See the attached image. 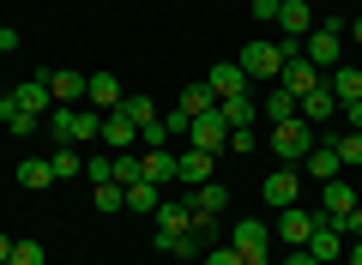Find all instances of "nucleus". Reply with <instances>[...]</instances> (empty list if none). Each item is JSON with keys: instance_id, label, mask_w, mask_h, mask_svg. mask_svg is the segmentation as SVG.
Masks as SVG:
<instances>
[{"instance_id": "f257e3e1", "label": "nucleus", "mask_w": 362, "mask_h": 265, "mask_svg": "<svg viewBox=\"0 0 362 265\" xmlns=\"http://www.w3.org/2000/svg\"><path fill=\"white\" fill-rule=\"evenodd\" d=\"M296 54H302V42H284V37H278V42H266V37H254V42L242 49V61H235V66H242V73L254 78V85H278V73H284V66L296 61Z\"/></svg>"}, {"instance_id": "f03ea898", "label": "nucleus", "mask_w": 362, "mask_h": 265, "mask_svg": "<svg viewBox=\"0 0 362 265\" xmlns=\"http://www.w3.org/2000/svg\"><path fill=\"white\" fill-rule=\"evenodd\" d=\"M338 54H344V18H314V30L302 37V61L308 66H320V73H332L338 66Z\"/></svg>"}, {"instance_id": "7ed1b4c3", "label": "nucleus", "mask_w": 362, "mask_h": 265, "mask_svg": "<svg viewBox=\"0 0 362 265\" xmlns=\"http://www.w3.org/2000/svg\"><path fill=\"white\" fill-rule=\"evenodd\" d=\"M314 139H320V133H314L308 121H272V151H278V163H302V157L314 151Z\"/></svg>"}, {"instance_id": "20e7f679", "label": "nucleus", "mask_w": 362, "mask_h": 265, "mask_svg": "<svg viewBox=\"0 0 362 265\" xmlns=\"http://www.w3.org/2000/svg\"><path fill=\"white\" fill-rule=\"evenodd\" d=\"M187 145H194V151H206V157H218L223 145H230V126H223V114H218V109L199 114V121L187 126Z\"/></svg>"}, {"instance_id": "39448f33", "label": "nucleus", "mask_w": 362, "mask_h": 265, "mask_svg": "<svg viewBox=\"0 0 362 265\" xmlns=\"http://www.w3.org/2000/svg\"><path fill=\"white\" fill-rule=\"evenodd\" d=\"M230 247L242 253V259H259V253H272V229L259 223V217H242V223L230 229Z\"/></svg>"}, {"instance_id": "423d86ee", "label": "nucleus", "mask_w": 362, "mask_h": 265, "mask_svg": "<svg viewBox=\"0 0 362 265\" xmlns=\"http://www.w3.org/2000/svg\"><path fill=\"white\" fill-rule=\"evenodd\" d=\"M13 102H18V109H25V114H37V121H42V114L54 109V90H49V73H30L25 85H13Z\"/></svg>"}, {"instance_id": "0eeeda50", "label": "nucleus", "mask_w": 362, "mask_h": 265, "mask_svg": "<svg viewBox=\"0 0 362 265\" xmlns=\"http://www.w3.org/2000/svg\"><path fill=\"white\" fill-rule=\"evenodd\" d=\"M296 193H302V175H296V169H272V175L259 181V199H266L272 211H284V205H296Z\"/></svg>"}, {"instance_id": "6e6552de", "label": "nucleus", "mask_w": 362, "mask_h": 265, "mask_svg": "<svg viewBox=\"0 0 362 265\" xmlns=\"http://www.w3.org/2000/svg\"><path fill=\"white\" fill-rule=\"evenodd\" d=\"M272 25L284 30V42H302L314 30V6L308 0H278V18H272Z\"/></svg>"}, {"instance_id": "1a4fd4ad", "label": "nucleus", "mask_w": 362, "mask_h": 265, "mask_svg": "<svg viewBox=\"0 0 362 265\" xmlns=\"http://www.w3.org/2000/svg\"><path fill=\"white\" fill-rule=\"evenodd\" d=\"M308 235H314V211L284 205V211H278V241H284V247H308Z\"/></svg>"}, {"instance_id": "9d476101", "label": "nucleus", "mask_w": 362, "mask_h": 265, "mask_svg": "<svg viewBox=\"0 0 362 265\" xmlns=\"http://www.w3.org/2000/svg\"><path fill=\"white\" fill-rule=\"evenodd\" d=\"M302 169H308V181H338V175H344V157H338V145L314 139V151L302 157Z\"/></svg>"}, {"instance_id": "9b49d317", "label": "nucleus", "mask_w": 362, "mask_h": 265, "mask_svg": "<svg viewBox=\"0 0 362 265\" xmlns=\"http://www.w3.org/2000/svg\"><path fill=\"white\" fill-rule=\"evenodd\" d=\"M121 97H127V90H121V78L115 73H90L85 78V102H90V109H121Z\"/></svg>"}, {"instance_id": "f8f14e48", "label": "nucleus", "mask_w": 362, "mask_h": 265, "mask_svg": "<svg viewBox=\"0 0 362 265\" xmlns=\"http://www.w3.org/2000/svg\"><path fill=\"white\" fill-rule=\"evenodd\" d=\"M206 85H211V97L223 102V97H242V90L254 85V78H247V73H242V66H235V61H218V66H211V73H206Z\"/></svg>"}, {"instance_id": "ddd939ff", "label": "nucleus", "mask_w": 362, "mask_h": 265, "mask_svg": "<svg viewBox=\"0 0 362 265\" xmlns=\"http://www.w3.org/2000/svg\"><path fill=\"white\" fill-rule=\"evenodd\" d=\"M296 114H302V121H308V126H326V121H332V114H338V97H332V90H326V78H320V85H314L308 97L296 102Z\"/></svg>"}, {"instance_id": "4468645a", "label": "nucleus", "mask_w": 362, "mask_h": 265, "mask_svg": "<svg viewBox=\"0 0 362 265\" xmlns=\"http://www.w3.org/2000/svg\"><path fill=\"white\" fill-rule=\"evenodd\" d=\"M320 78H326V73H320V66H308V61H302V54H296V61H290V66H284V73H278V85H284V90H290V97H296V102H302V97H308V90H314V85H320Z\"/></svg>"}, {"instance_id": "2eb2a0df", "label": "nucleus", "mask_w": 362, "mask_h": 265, "mask_svg": "<svg viewBox=\"0 0 362 265\" xmlns=\"http://www.w3.org/2000/svg\"><path fill=\"white\" fill-rule=\"evenodd\" d=\"M223 205H230L223 181H199V187L187 193V211H194V217H223Z\"/></svg>"}, {"instance_id": "dca6fc26", "label": "nucleus", "mask_w": 362, "mask_h": 265, "mask_svg": "<svg viewBox=\"0 0 362 265\" xmlns=\"http://www.w3.org/2000/svg\"><path fill=\"white\" fill-rule=\"evenodd\" d=\"M103 145H109V151H133V145H139V126H133L121 109H109L103 114Z\"/></svg>"}, {"instance_id": "f3484780", "label": "nucleus", "mask_w": 362, "mask_h": 265, "mask_svg": "<svg viewBox=\"0 0 362 265\" xmlns=\"http://www.w3.org/2000/svg\"><path fill=\"white\" fill-rule=\"evenodd\" d=\"M175 181H187V187L211 181V157H206V151H194V145H181V151H175Z\"/></svg>"}, {"instance_id": "a211bd4d", "label": "nucleus", "mask_w": 362, "mask_h": 265, "mask_svg": "<svg viewBox=\"0 0 362 265\" xmlns=\"http://www.w3.org/2000/svg\"><path fill=\"white\" fill-rule=\"evenodd\" d=\"M326 90L338 97V109H344V102H356V97H362V66H344V61H338L332 73H326Z\"/></svg>"}, {"instance_id": "6ab92c4d", "label": "nucleus", "mask_w": 362, "mask_h": 265, "mask_svg": "<svg viewBox=\"0 0 362 265\" xmlns=\"http://www.w3.org/2000/svg\"><path fill=\"white\" fill-rule=\"evenodd\" d=\"M49 90H54V102H66V109H85V73H49Z\"/></svg>"}, {"instance_id": "aec40b11", "label": "nucleus", "mask_w": 362, "mask_h": 265, "mask_svg": "<svg viewBox=\"0 0 362 265\" xmlns=\"http://www.w3.org/2000/svg\"><path fill=\"white\" fill-rule=\"evenodd\" d=\"M320 217H344V211H356V187L350 181H320Z\"/></svg>"}, {"instance_id": "412c9836", "label": "nucleus", "mask_w": 362, "mask_h": 265, "mask_svg": "<svg viewBox=\"0 0 362 265\" xmlns=\"http://www.w3.org/2000/svg\"><path fill=\"white\" fill-rule=\"evenodd\" d=\"M157 205H163V187H157V181H133L127 187V211L133 217H157Z\"/></svg>"}, {"instance_id": "4be33fe9", "label": "nucleus", "mask_w": 362, "mask_h": 265, "mask_svg": "<svg viewBox=\"0 0 362 265\" xmlns=\"http://www.w3.org/2000/svg\"><path fill=\"white\" fill-rule=\"evenodd\" d=\"M218 114H223V126H254V121H259V102L242 90V97H223Z\"/></svg>"}, {"instance_id": "5701e85b", "label": "nucleus", "mask_w": 362, "mask_h": 265, "mask_svg": "<svg viewBox=\"0 0 362 265\" xmlns=\"http://www.w3.org/2000/svg\"><path fill=\"white\" fill-rule=\"evenodd\" d=\"M139 169H145V181L169 187V181H175V151H139Z\"/></svg>"}, {"instance_id": "b1692460", "label": "nucleus", "mask_w": 362, "mask_h": 265, "mask_svg": "<svg viewBox=\"0 0 362 265\" xmlns=\"http://www.w3.org/2000/svg\"><path fill=\"white\" fill-rule=\"evenodd\" d=\"M121 114H127L133 126H151V121H163V114H157V102L145 97V90H127V97H121Z\"/></svg>"}, {"instance_id": "393cba45", "label": "nucleus", "mask_w": 362, "mask_h": 265, "mask_svg": "<svg viewBox=\"0 0 362 265\" xmlns=\"http://www.w3.org/2000/svg\"><path fill=\"white\" fill-rule=\"evenodd\" d=\"M90 139H103V109L85 102V109L73 114V145H90Z\"/></svg>"}, {"instance_id": "a878e982", "label": "nucleus", "mask_w": 362, "mask_h": 265, "mask_svg": "<svg viewBox=\"0 0 362 265\" xmlns=\"http://www.w3.org/2000/svg\"><path fill=\"white\" fill-rule=\"evenodd\" d=\"M211 109H218L211 85H187V90H181V114H187V121H199V114H211Z\"/></svg>"}, {"instance_id": "bb28decb", "label": "nucleus", "mask_w": 362, "mask_h": 265, "mask_svg": "<svg viewBox=\"0 0 362 265\" xmlns=\"http://www.w3.org/2000/svg\"><path fill=\"white\" fill-rule=\"evenodd\" d=\"M259 114H266V121H296V97H290L284 85H272V97L259 102Z\"/></svg>"}, {"instance_id": "cd10ccee", "label": "nucleus", "mask_w": 362, "mask_h": 265, "mask_svg": "<svg viewBox=\"0 0 362 265\" xmlns=\"http://www.w3.org/2000/svg\"><path fill=\"white\" fill-rule=\"evenodd\" d=\"M157 229H169V235H181V229H194V211H187V199H181V205H157Z\"/></svg>"}, {"instance_id": "c85d7f7f", "label": "nucleus", "mask_w": 362, "mask_h": 265, "mask_svg": "<svg viewBox=\"0 0 362 265\" xmlns=\"http://www.w3.org/2000/svg\"><path fill=\"white\" fill-rule=\"evenodd\" d=\"M49 169H54V181H78V175H85V157H78L73 145H61V151L49 157Z\"/></svg>"}, {"instance_id": "c756f323", "label": "nucleus", "mask_w": 362, "mask_h": 265, "mask_svg": "<svg viewBox=\"0 0 362 265\" xmlns=\"http://www.w3.org/2000/svg\"><path fill=\"white\" fill-rule=\"evenodd\" d=\"M90 199H97V211H127V187H121V181H97Z\"/></svg>"}, {"instance_id": "7c9ffc66", "label": "nucleus", "mask_w": 362, "mask_h": 265, "mask_svg": "<svg viewBox=\"0 0 362 265\" xmlns=\"http://www.w3.org/2000/svg\"><path fill=\"white\" fill-rule=\"evenodd\" d=\"M18 181H25V187H49V181H54L49 157H25V163H18Z\"/></svg>"}, {"instance_id": "2f4dec72", "label": "nucleus", "mask_w": 362, "mask_h": 265, "mask_svg": "<svg viewBox=\"0 0 362 265\" xmlns=\"http://www.w3.org/2000/svg\"><path fill=\"white\" fill-rule=\"evenodd\" d=\"M332 145H338V157H344V169L362 163V133H332Z\"/></svg>"}, {"instance_id": "473e14b6", "label": "nucleus", "mask_w": 362, "mask_h": 265, "mask_svg": "<svg viewBox=\"0 0 362 265\" xmlns=\"http://www.w3.org/2000/svg\"><path fill=\"white\" fill-rule=\"evenodd\" d=\"M115 181H121V187L145 181V169H139V157H133V151H115Z\"/></svg>"}, {"instance_id": "72a5a7b5", "label": "nucleus", "mask_w": 362, "mask_h": 265, "mask_svg": "<svg viewBox=\"0 0 362 265\" xmlns=\"http://www.w3.org/2000/svg\"><path fill=\"white\" fill-rule=\"evenodd\" d=\"M85 181H115V157H85Z\"/></svg>"}, {"instance_id": "f704fd0d", "label": "nucleus", "mask_w": 362, "mask_h": 265, "mask_svg": "<svg viewBox=\"0 0 362 265\" xmlns=\"http://www.w3.org/2000/svg\"><path fill=\"white\" fill-rule=\"evenodd\" d=\"M6 265H42V247L37 241H13V259Z\"/></svg>"}, {"instance_id": "c9c22d12", "label": "nucleus", "mask_w": 362, "mask_h": 265, "mask_svg": "<svg viewBox=\"0 0 362 265\" xmlns=\"http://www.w3.org/2000/svg\"><path fill=\"white\" fill-rule=\"evenodd\" d=\"M187 126H194V121H187L181 109H169V114H163V133H169V139H187Z\"/></svg>"}, {"instance_id": "e433bc0d", "label": "nucleus", "mask_w": 362, "mask_h": 265, "mask_svg": "<svg viewBox=\"0 0 362 265\" xmlns=\"http://www.w3.org/2000/svg\"><path fill=\"white\" fill-rule=\"evenodd\" d=\"M199 265H247V259H242V253H235V247H211V253H206V259H199Z\"/></svg>"}, {"instance_id": "4c0bfd02", "label": "nucleus", "mask_w": 362, "mask_h": 265, "mask_svg": "<svg viewBox=\"0 0 362 265\" xmlns=\"http://www.w3.org/2000/svg\"><path fill=\"white\" fill-rule=\"evenodd\" d=\"M230 151H254V126H230Z\"/></svg>"}, {"instance_id": "58836bf2", "label": "nucleus", "mask_w": 362, "mask_h": 265, "mask_svg": "<svg viewBox=\"0 0 362 265\" xmlns=\"http://www.w3.org/2000/svg\"><path fill=\"white\" fill-rule=\"evenodd\" d=\"M338 235H362V205H356V211H344V217H338Z\"/></svg>"}, {"instance_id": "ea45409f", "label": "nucleus", "mask_w": 362, "mask_h": 265, "mask_svg": "<svg viewBox=\"0 0 362 265\" xmlns=\"http://www.w3.org/2000/svg\"><path fill=\"white\" fill-rule=\"evenodd\" d=\"M338 114H344V126H350V133H362V97H356V102H344Z\"/></svg>"}, {"instance_id": "a19ab883", "label": "nucleus", "mask_w": 362, "mask_h": 265, "mask_svg": "<svg viewBox=\"0 0 362 265\" xmlns=\"http://www.w3.org/2000/svg\"><path fill=\"white\" fill-rule=\"evenodd\" d=\"M247 13H254V18H266V25H272V18H278V0H247Z\"/></svg>"}, {"instance_id": "79ce46f5", "label": "nucleus", "mask_w": 362, "mask_h": 265, "mask_svg": "<svg viewBox=\"0 0 362 265\" xmlns=\"http://www.w3.org/2000/svg\"><path fill=\"white\" fill-rule=\"evenodd\" d=\"M13 49H25V37H18L13 25H0V54H13Z\"/></svg>"}, {"instance_id": "37998d69", "label": "nucleus", "mask_w": 362, "mask_h": 265, "mask_svg": "<svg viewBox=\"0 0 362 265\" xmlns=\"http://www.w3.org/2000/svg\"><path fill=\"white\" fill-rule=\"evenodd\" d=\"M284 265H320V259H314L308 247H290V253H284Z\"/></svg>"}, {"instance_id": "c03bdc74", "label": "nucleus", "mask_w": 362, "mask_h": 265, "mask_svg": "<svg viewBox=\"0 0 362 265\" xmlns=\"http://www.w3.org/2000/svg\"><path fill=\"white\" fill-rule=\"evenodd\" d=\"M344 259H350V265H362V235H356V241L344 247Z\"/></svg>"}, {"instance_id": "a18cd8bd", "label": "nucleus", "mask_w": 362, "mask_h": 265, "mask_svg": "<svg viewBox=\"0 0 362 265\" xmlns=\"http://www.w3.org/2000/svg\"><path fill=\"white\" fill-rule=\"evenodd\" d=\"M6 259H13V235H0V265H6Z\"/></svg>"}, {"instance_id": "49530a36", "label": "nucleus", "mask_w": 362, "mask_h": 265, "mask_svg": "<svg viewBox=\"0 0 362 265\" xmlns=\"http://www.w3.org/2000/svg\"><path fill=\"white\" fill-rule=\"evenodd\" d=\"M344 37H356V42H362V18H356V25H344Z\"/></svg>"}, {"instance_id": "de8ad7c7", "label": "nucleus", "mask_w": 362, "mask_h": 265, "mask_svg": "<svg viewBox=\"0 0 362 265\" xmlns=\"http://www.w3.org/2000/svg\"><path fill=\"white\" fill-rule=\"evenodd\" d=\"M247 265H272V253H259V259H247Z\"/></svg>"}]
</instances>
